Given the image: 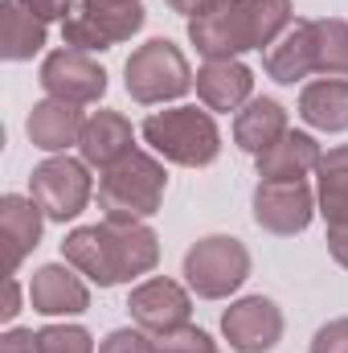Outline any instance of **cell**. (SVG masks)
<instances>
[{
    "instance_id": "obj_1",
    "label": "cell",
    "mask_w": 348,
    "mask_h": 353,
    "mask_svg": "<svg viewBox=\"0 0 348 353\" xmlns=\"http://www.w3.org/2000/svg\"><path fill=\"white\" fill-rule=\"evenodd\" d=\"M62 259L78 267L90 283L115 288V283H131L135 275H148L160 263V239L148 222L102 218L94 226H78L66 234Z\"/></svg>"
},
{
    "instance_id": "obj_2",
    "label": "cell",
    "mask_w": 348,
    "mask_h": 353,
    "mask_svg": "<svg viewBox=\"0 0 348 353\" xmlns=\"http://www.w3.org/2000/svg\"><path fill=\"white\" fill-rule=\"evenodd\" d=\"M291 0H226L188 21V41L205 62H226L246 50H270L291 29Z\"/></svg>"
},
{
    "instance_id": "obj_3",
    "label": "cell",
    "mask_w": 348,
    "mask_h": 353,
    "mask_svg": "<svg viewBox=\"0 0 348 353\" xmlns=\"http://www.w3.org/2000/svg\"><path fill=\"white\" fill-rule=\"evenodd\" d=\"M168 189V173L156 157L131 148L127 157H119L111 169H102L98 176V205L107 218L119 222H148L152 214H160Z\"/></svg>"
},
{
    "instance_id": "obj_4",
    "label": "cell",
    "mask_w": 348,
    "mask_h": 353,
    "mask_svg": "<svg viewBox=\"0 0 348 353\" xmlns=\"http://www.w3.org/2000/svg\"><path fill=\"white\" fill-rule=\"evenodd\" d=\"M140 136L180 169H205L217 161L221 152V132L213 123L209 111L201 107H168V111H152L140 128Z\"/></svg>"
},
{
    "instance_id": "obj_5",
    "label": "cell",
    "mask_w": 348,
    "mask_h": 353,
    "mask_svg": "<svg viewBox=\"0 0 348 353\" xmlns=\"http://www.w3.org/2000/svg\"><path fill=\"white\" fill-rule=\"evenodd\" d=\"M123 87L140 107H156V103H173L197 83V74L188 70V58L180 54V46L168 37H152L140 50H131L127 66H123Z\"/></svg>"
},
{
    "instance_id": "obj_6",
    "label": "cell",
    "mask_w": 348,
    "mask_h": 353,
    "mask_svg": "<svg viewBox=\"0 0 348 353\" xmlns=\"http://www.w3.org/2000/svg\"><path fill=\"white\" fill-rule=\"evenodd\" d=\"M184 279L188 292L201 300H226L250 279V251L234 234H205L184 255Z\"/></svg>"
},
{
    "instance_id": "obj_7",
    "label": "cell",
    "mask_w": 348,
    "mask_h": 353,
    "mask_svg": "<svg viewBox=\"0 0 348 353\" xmlns=\"http://www.w3.org/2000/svg\"><path fill=\"white\" fill-rule=\"evenodd\" d=\"M148 21L140 0H78L74 12L62 21V41L83 54H102L131 33H140Z\"/></svg>"
},
{
    "instance_id": "obj_8",
    "label": "cell",
    "mask_w": 348,
    "mask_h": 353,
    "mask_svg": "<svg viewBox=\"0 0 348 353\" xmlns=\"http://www.w3.org/2000/svg\"><path fill=\"white\" fill-rule=\"evenodd\" d=\"M90 193H94L90 165L66 157V152L41 161V165L29 173V197L45 210L50 222H74V218L87 210Z\"/></svg>"
},
{
    "instance_id": "obj_9",
    "label": "cell",
    "mask_w": 348,
    "mask_h": 353,
    "mask_svg": "<svg viewBox=\"0 0 348 353\" xmlns=\"http://www.w3.org/2000/svg\"><path fill=\"white\" fill-rule=\"evenodd\" d=\"M250 205H254V222L279 239L303 234L316 218V193L307 189V181H259Z\"/></svg>"
},
{
    "instance_id": "obj_10",
    "label": "cell",
    "mask_w": 348,
    "mask_h": 353,
    "mask_svg": "<svg viewBox=\"0 0 348 353\" xmlns=\"http://www.w3.org/2000/svg\"><path fill=\"white\" fill-rule=\"evenodd\" d=\"M41 87H45L50 99L87 107V103H98L107 94V70L90 54L66 46V50L45 54V62H41Z\"/></svg>"
},
{
    "instance_id": "obj_11",
    "label": "cell",
    "mask_w": 348,
    "mask_h": 353,
    "mask_svg": "<svg viewBox=\"0 0 348 353\" xmlns=\"http://www.w3.org/2000/svg\"><path fill=\"white\" fill-rule=\"evenodd\" d=\"M221 333L234 353H270L283 341V308L270 296H242L221 312Z\"/></svg>"
},
{
    "instance_id": "obj_12",
    "label": "cell",
    "mask_w": 348,
    "mask_h": 353,
    "mask_svg": "<svg viewBox=\"0 0 348 353\" xmlns=\"http://www.w3.org/2000/svg\"><path fill=\"white\" fill-rule=\"evenodd\" d=\"M127 312H131L135 329H144L148 337H160V333H173L180 325H188L193 300H188V292L176 279L156 275V279H144L140 288H131Z\"/></svg>"
},
{
    "instance_id": "obj_13",
    "label": "cell",
    "mask_w": 348,
    "mask_h": 353,
    "mask_svg": "<svg viewBox=\"0 0 348 353\" xmlns=\"http://www.w3.org/2000/svg\"><path fill=\"white\" fill-rule=\"evenodd\" d=\"M29 304L41 316H78L90 308V288L70 263H45L29 279Z\"/></svg>"
},
{
    "instance_id": "obj_14",
    "label": "cell",
    "mask_w": 348,
    "mask_h": 353,
    "mask_svg": "<svg viewBox=\"0 0 348 353\" xmlns=\"http://www.w3.org/2000/svg\"><path fill=\"white\" fill-rule=\"evenodd\" d=\"M41 226H45V210L33 197H21V193L0 197V243H4L8 275H17V267L33 255V247L41 243Z\"/></svg>"
},
{
    "instance_id": "obj_15",
    "label": "cell",
    "mask_w": 348,
    "mask_h": 353,
    "mask_svg": "<svg viewBox=\"0 0 348 353\" xmlns=\"http://www.w3.org/2000/svg\"><path fill=\"white\" fill-rule=\"evenodd\" d=\"M83 128H87L83 107L62 103V99H41V103H33V111H29V119H25V132H29L33 148L50 152V157L74 148V144L83 140Z\"/></svg>"
},
{
    "instance_id": "obj_16",
    "label": "cell",
    "mask_w": 348,
    "mask_h": 353,
    "mask_svg": "<svg viewBox=\"0 0 348 353\" xmlns=\"http://www.w3.org/2000/svg\"><path fill=\"white\" fill-rule=\"evenodd\" d=\"M197 99L205 103V111H238L250 103V90H254V70L238 58H226V62H205L197 70Z\"/></svg>"
},
{
    "instance_id": "obj_17",
    "label": "cell",
    "mask_w": 348,
    "mask_h": 353,
    "mask_svg": "<svg viewBox=\"0 0 348 353\" xmlns=\"http://www.w3.org/2000/svg\"><path fill=\"white\" fill-rule=\"evenodd\" d=\"M262 70L283 83L295 87L307 74H316V37H312V21H291V29L262 54Z\"/></svg>"
},
{
    "instance_id": "obj_18",
    "label": "cell",
    "mask_w": 348,
    "mask_h": 353,
    "mask_svg": "<svg viewBox=\"0 0 348 353\" xmlns=\"http://www.w3.org/2000/svg\"><path fill=\"white\" fill-rule=\"evenodd\" d=\"M131 148H135V132H131L127 115H119V111H94V115H87V128H83V140H78V152H83L87 165L111 169Z\"/></svg>"
},
{
    "instance_id": "obj_19",
    "label": "cell",
    "mask_w": 348,
    "mask_h": 353,
    "mask_svg": "<svg viewBox=\"0 0 348 353\" xmlns=\"http://www.w3.org/2000/svg\"><path fill=\"white\" fill-rule=\"evenodd\" d=\"M320 144L307 132H287L283 140H274L266 152H259V181H303L307 173L320 169Z\"/></svg>"
},
{
    "instance_id": "obj_20",
    "label": "cell",
    "mask_w": 348,
    "mask_h": 353,
    "mask_svg": "<svg viewBox=\"0 0 348 353\" xmlns=\"http://www.w3.org/2000/svg\"><path fill=\"white\" fill-rule=\"evenodd\" d=\"M291 128H287V111H283V103H274V99H250L242 111H238V119H234V144L242 148V152H250V157H259L266 152L274 140H283Z\"/></svg>"
},
{
    "instance_id": "obj_21",
    "label": "cell",
    "mask_w": 348,
    "mask_h": 353,
    "mask_svg": "<svg viewBox=\"0 0 348 353\" xmlns=\"http://www.w3.org/2000/svg\"><path fill=\"white\" fill-rule=\"evenodd\" d=\"M45 46V21L25 8L21 0L0 4V58L4 62H29Z\"/></svg>"
},
{
    "instance_id": "obj_22",
    "label": "cell",
    "mask_w": 348,
    "mask_h": 353,
    "mask_svg": "<svg viewBox=\"0 0 348 353\" xmlns=\"http://www.w3.org/2000/svg\"><path fill=\"white\" fill-rule=\"evenodd\" d=\"M303 123L320 132H348V79H320L299 90Z\"/></svg>"
},
{
    "instance_id": "obj_23",
    "label": "cell",
    "mask_w": 348,
    "mask_h": 353,
    "mask_svg": "<svg viewBox=\"0 0 348 353\" xmlns=\"http://www.w3.org/2000/svg\"><path fill=\"white\" fill-rule=\"evenodd\" d=\"M320 214L328 226H348V144L340 148H328L320 157Z\"/></svg>"
},
{
    "instance_id": "obj_24",
    "label": "cell",
    "mask_w": 348,
    "mask_h": 353,
    "mask_svg": "<svg viewBox=\"0 0 348 353\" xmlns=\"http://www.w3.org/2000/svg\"><path fill=\"white\" fill-rule=\"evenodd\" d=\"M312 37H316V74L348 79V21L320 17L312 21Z\"/></svg>"
},
{
    "instance_id": "obj_25",
    "label": "cell",
    "mask_w": 348,
    "mask_h": 353,
    "mask_svg": "<svg viewBox=\"0 0 348 353\" xmlns=\"http://www.w3.org/2000/svg\"><path fill=\"white\" fill-rule=\"evenodd\" d=\"M37 353H94V337L83 325H45L37 329Z\"/></svg>"
},
{
    "instance_id": "obj_26",
    "label": "cell",
    "mask_w": 348,
    "mask_h": 353,
    "mask_svg": "<svg viewBox=\"0 0 348 353\" xmlns=\"http://www.w3.org/2000/svg\"><path fill=\"white\" fill-rule=\"evenodd\" d=\"M152 341H156V353H221L217 341H213L205 329H197V325H180V329L160 333V337H152Z\"/></svg>"
},
{
    "instance_id": "obj_27",
    "label": "cell",
    "mask_w": 348,
    "mask_h": 353,
    "mask_svg": "<svg viewBox=\"0 0 348 353\" xmlns=\"http://www.w3.org/2000/svg\"><path fill=\"white\" fill-rule=\"evenodd\" d=\"M98 353H156V341L144 329H115L102 337Z\"/></svg>"
},
{
    "instance_id": "obj_28",
    "label": "cell",
    "mask_w": 348,
    "mask_h": 353,
    "mask_svg": "<svg viewBox=\"0 0 348 353\" xmlns=\"http://www.w3.org/2000/svg\"><path fill=\"white\" fill-rule=\"evenodd\" d=\"M312 353H348V316L320 325L312 337Z\"/></svg>"
},
{
    "instance_id": "obj_29",
    "label": "cell",
    "mask_w": 348,
    "mask_h": 353,
    "mask_svg": "<svg viewBox=\"0 0 348 353\" xmlns=\"http://www.w3.org/2000/svg\"><path fill=\"white\" fill-rule=\"evenodd\" d=\"M21 4L33 8L45 25H50V21H66V17L74 12V0H21Z\"/></svg>"
},
{
    "instance_id": "obj_30",
    "label": "cell",
    "mask_w": 348,
    "mask_h": 353,
    "mask_svg": "<svg viewBox=\"0 0 348 353\" xmlns=\"http://www.w3.org/2000/svg\"><path fill=\"white\" fill-rule=\"evenodd\" d=\"M0 353H37V333L33 329H8L0 337Z\"/></svg>"
},
{
    "instance_id": "obj_31",
    "label": "cell",
    "mask_w": 348,
    "mask_h": 353,
    "mask_svg": "<svg viewBox=\"0 0 348 353\" xmlns=\"http://www.w3.org/2000/svg\"><path fill=\"white\" fill-rule=\"evenodd\" d=\"M173 12L180 17H188V21H197V17H205V12H213V8H221L226 0H164Z\"/></svg>"
},
{
    "instance_id": "obj_32",
    "label": "cell",
    "mask_w": 348,
    "mask_h": 353,
    "mask_svg": "<svg viewBox=\"0 0 348 353\" xmlns=\"http://www.w3.org/2000/svg\"><path fill=\"white\" fill-rule=\"evenodd\" d=\"M17 312H21V283H17V275H8V279H4V308H0V321L12 325Z\"/></svg>"
},
{
    "instance_id": "obj_33",
    "label": "cell",
    "mask_w": 348,
    "mask_h": 353,
    "mask_svg": "<svg viewBox=\"0 0 348 353\" xmlns=\"http://www.w3.org/2000/svg\"><path fill=\"white\" fill-rule=\"evenodd\" d=\"M328 251L348 271V226H328Z\"/></svg>"
}]
</instances>
